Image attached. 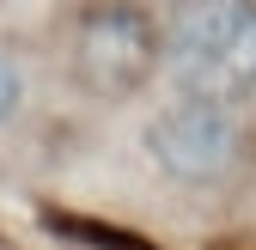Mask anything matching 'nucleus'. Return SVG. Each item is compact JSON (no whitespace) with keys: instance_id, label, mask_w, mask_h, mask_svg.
<instances>
[{"instance_id":"2","label":"nucleus","mask_w":256,"mask_h":250,"mask_svg":"<svg viewBox=\"0 0 256 250\" xmlns=\"http://www.w3.org/2000/svg\"><path fill=\"white\" fill-rule=\"evenodd\" d=\"M146 159L189 183V190H214V183L238 177L256 159V128L238 104H220V98H177L146 122Z\"/></svg>"},{"instance_id":"1","label":"nucleus","mask_w":256,"mask_h":250,"mask_svg":"<svg viewBox=\"0 0 256 250\" xmlns=\"http://www.w3.org/2000/svg\"><path fill=\"white\" fill-rule=\"evenodd\" d=\"M158 43L183 98L244 104L256 92V0H165Z\"/></svg>"},{"instance_id":"4","label":"nucleus","mask_w":256,"mask_h":250,"mask_svg":"<svg viewBox=\"0 0 256 250\" xmlns=\"http://www.w3.org/2000/svg\"><path fill=\"white\" fill-rule=\"evenodd\" d=\"M18 92H24V80H18V61L0 49V128H6V116L18 110Z\"/></svg>"},{"instance_id":"3","label":"nucleus","mask_w":256,"mask_h":250,"mask_svg":"<svg viewBox=\"0 0 256 250\" xmlns=\"http://www.w3.org/2000/svg\"><path fill=\"white\" fill-rule=\"evenodd\" d=\"M165 68L158 18L134 0H98L74 24V80L98 98H134V92Z\"/></svg>"}]
</instances>
